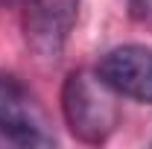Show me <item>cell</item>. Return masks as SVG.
<instances>
[{
  "label": "cell",
  "instance_id": "obj_1",
  "mask_svg": "<svg viewBox=\"0 0 152 149\" xmlns=\"http://www.w3.org/2000/svg\"><path fill=\"white\" fill-rule=\"evenodd\" d=\"M61 111L67 120V129L82 143H105L120 123L117 91L91 70H73L64 79L61 88Z\"/></svg>",
  "mask_w": 152,
  "mask_h": 149
},
{
  "label": "cell",
  "instance_id": "obj_2",
  "mask_svg": "<svg viewBox=\"0 0 152 149\" xmlns=\"http://www.w3.org/2000/svg\"><path fill=\"white\" fill-rule=\"evenodd\" d=\"M0 134L12 146H56L50 117L29 88L0 70Z\"/></svg>",
  "mask_w": 152,
  "mask_h": 149
},
{
  "label": "cell",
  "instance_id": "obj_3",
  "mask_svg": "<svg viewBox=\"0 0 152 149\" xmlns=\"http://www.w3.org/2000/svg\"><path fill=\"white\" fill-rule=\"evenodd\" d=\"M79 0H23V38L32 56L58 61L76 26Z\"/></svg>",
  "mask_w": 152,
  "mask_h": 149
},
{
  "label": "cell",
  "instance_id": "obj_4",
  "mask_svg": "<svg viewBox=\"0 0 152 149\" xmlns=\"http://www.w3.org/2000/svg\"><path fill=\"white\" fill-rule=\"evenodd\" d=\"M96 73L111 85L117 96L152 102V50L143 44H120L99 58Z\"/></svg>",
  "mask_w": 152,
  "mask_h": 149
},
{
  "label": "cell",
  "instance_id": "obj_5",
  "mask_svg": "<svg viewBox=\"0 0 152 149\" xmlns=\"http://www.w3.org/2000/svg\"><path fill=\"white\" fill-rule=\"evenodd\" d=\"M126 3H129V12L134 20L152 23V0H126Z\"/></svg>",
  "mask_w": 152,
  "mask_h": 149
}]
</instances>
